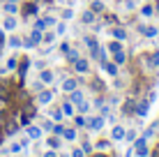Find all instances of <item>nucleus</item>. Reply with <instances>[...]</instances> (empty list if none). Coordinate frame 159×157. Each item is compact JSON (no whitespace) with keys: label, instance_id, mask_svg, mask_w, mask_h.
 Returning <instances> with one entry per match:
<instances>
[{"label":"nucleus","instance_id":"nucleus-1","mask_svg":"<svg viewBox=\"0 0 159 157\" xmlns=\"http://www.w3.org/2000/svg\"><path fill=\"white\" fill-rule=\"evenodd\" d=\"M12 93H14L12 83H9V81H0V99H2V102H7L9 97H12Z\"/></svg>","mask_w":159,"mask_h":157},{"label":"nucleus","instance_id":"nucleus-2","mask_svg":"<svg viewBox=\"0 0 159 157\" xmlns=\"http://www.w3.org/2000/svg\"><path fill=\"white\" fill-rule=\"evenodd\" d=\"M134 150H136V157H145V155H148V145H145L143 139H141V141H136Z\"/></svg>","mask_w":159,"mask_h":157},{"label":"nucleus","instance_id":"nucleus-3","mask_svg":"<svg viewBox=\"0 0 159 157\" xmlns=\"http://www.w3.org/2000/svg\"><path fill=\"white\" fill-rule=\"evenodd\" d=\"M21 65H19V79L23 81L25 79V72H28V67H30V60H19Z\"/></svg>","mask_w":159,"mask_h":157},{"label":"nucleus","instance_id":"nucleus-4","mask_svg":"<svg viewBox=\"0 0 159 157\" xmlns=\"http://www.w3.org/2000/svg\"><path fill=\"white\" fill-rule=\"evenodd\" d=\"M74 67H76V72L85 74V72H88V60H81V58H79V60L74 62Z\"/></svg>","mask_w":159,"mask_h":157},{"label":"nucleus","instance_id":"nucleus-5","mask_svg":"<svg viewBox=\"0 0 159 157\" xmlns=\"http://www.w3.org/2000/svg\"><path fill=\"white\" fill-rule=\"evenodd\" d=\"M5 12L7 14H16L19 12V5H16L14 0H9V2H5Z\"/></svg>","mask_w":159,"mask_h":157},{"label":"nucleus","instance_id":"nucleus-6","mask_svg":"<svg viewBox=\"0 0 159 157\" xmlns=\"http://www.w3.org/2000/svg\"><path fill=\"white\" fill-rule=\"evenodd\" d=\"M14 28H16V19L9 14L7 19H5V30H14Z\"/></svg>","mask_w":159,"mask_h":157},{"label":"nucleus","instance_id":"nucleus-7","mask_svg":"<svg viewBox=\"0 0 159 157\" xmlns=\"http://www.w3.org/2000/svg\"><path fill=\"white\" fill-rule=\"evenodd\" d=\"M28 136H30V139H39V136H42V129L30 125V127H28Z\"/></svg>","mask_w":159,"mask_h":157},{"label":"nucleus","instance_id":"nucleus-8","mask_svg":"<svg viewBox=\"0 0 159 157\" xmlns=\"http://www.w3.org/2000/svg\"><path fill=\"white\" fill-rule=\"evenodd\" d=\"M51 99H53V93H48V90H44V93H39V102H42V104H48Z\"/></svg>","mask_w":159,"mask_h":157},{"label":"nucleus","instance_id":"nucleus-9","mask_svg":"<svg viewBox=\"0 0 159 157\" xmlns=\"http://www.w3.org/2000/svg\"><path fill=\"white\" fill-rule=\"evenodd\" d=\"M30 42H32V46L39 44V42H42V30H35V32H32V35H30Z\"/></svg>","mask_w":159,"mask_h":157},{"label":"nucleus","instance_id":"nucleus-10","mask_svg":"<svg viewBox=\"0 0 159 157\" xmlns=\"http://www.w3.org/2000/svg\"><path fill=\"white\" fill-rule=\"evenodd\" d=\"M62 88L67 90V93H72V90L76 88V79H67V81H65V83H62Z\"/></svg>","mask_w":159,"mask_h":157},{"label":"nucleus","instance_id":"nucleus-11","mask_svg":"<svg viewBox=\"0 0 159 157\" xmlns=\"http://www.w3.org/2000/svg\"><path fill=\"white\" fill-rule=\"evenodd\" d=\"M69 99H72L74 104H81V102H83V93H79V90H72V97H69Z\"/></svg>","mask_w":159,"mask_h":157},{"label":"nucleus","instance_id":"nucleus-12","mask_svg":"<svg viewBox=\"0 0 159 157\" xmlns=\"http://www.w3.org/2000/svg\"><path fill=\"white\" fill-rule=\"evenodd\" d=\"M39 79H42V83H51V81H53V72H48V69H44Z\"/></svg>","mask_w":159,"mask_h":157},{"label":"nucleus","instance_id":"nucleus-13","mask_svg":"<svg viewBox=\"0 0 159 157\" xmlns=\"http://www.w3.org/2000/svg\"><path fill=\"white\" fill-rule=\"evenodd\" d=\"M102 122H104L102 118H92V120L88 122V127H90V129H99V127H102Z\"/></svg>","mask_w":159,"mask_h":157},{"label":"nucleus","instance_id":"nucleus-14","mask_svg":"<svg viewBox=\"0 0 159 157\" xmlns=\"http://www.w3.org/2000/svg\"><path fill=\"white\" fill-rule=\"evenodd\" d=\"M35 14H37V5L35 2L25 5V16H35Z\"/></svg>","mask_w":159,"mask_h":157},{"label":"nucleus","instance_id":"nucleus-15","mask_svg":"<svg viewBox=\"0 0 159 157\" xmlns=\"http://www.w3.org/2000/svg\"><path fill=\"white\" fill-rule=\"evenodd\" d=\"M145 113H148V102H141L139 109H136V116H143L145 118Z\"/></svg>","mask_w":159,"mask_h":157},{"label":"nucleus","instance_id":"nucleus-16","mask_svg":"<svg viewBox=\"0 0 159 157\" xmlns=\"http://www.w3.org/2000/svg\"><path fill=\"white\" fill-rule=\"evenodd\" d=\"M113 139H125V127H113Z\"/></svg>","mask_w":159,"mask_h":157},{"label":"nucleus","instance_id":"nucleus-17","mask_svg":"<svg viewBox=\"0 0 159 157\" xmlns=\"http://www.w3.org/2000/svg\"><path fill=\"white\" fill-rule=\"evenodd\" d=\"M141 32H143L145 37H155V35H157V28H152V25H148V28H141Z\"/></svg>","mask_w":159,"mask_h":157},{"label":"nucleus","instance_id":"nucleus-18","mask_svg":"<svg viewBox=\"0 0 159 157\" xmlns=\"http://www.w3.org/2000/svg\"><path fill=\"white\" fill-rule=\"evenodd\" d=\"M102 67H104V72H108V74H116V65H111L108 60H104V62H102Z\"/></svg>","mask_w":159,"mask_h":157},{"label":"nucleus","instance_id":"nucleus-19","mask_svg":"<svg viewBox=\"0 0 159 157\" xmlns=\"http://www.w3.org/2000/svg\"><path fill=\"white\" fill-rule=\"evenodd\" d=\"M108 48H111L113 53H118V51H122V44H120V39H116V42H111V44H108Z\"/></svg>","mask_w":159,"mask_h":157},{"label":"nucleus","instance_id":"nucleus-20","mask_svg":"<svg viewBox=\"0 0 159 157\" xmlns=\"http://www.w3.org/2000/svg\"><path fill=\"white\" fill-rule=\"evenodd\" d=\"M62 136L72 141V139H76V129H62Z\"/></svg>","mask_w":159,"mask_h":157},{"label":"nucleus","instance_id":"nucleus-21","mask_svg":"<svg viewBox=\"0 0 159 157\" xmlns=\"http://www.w3.org/2000/svg\"><path fill=\"white\" fill-rule=\"evenodd\" d=\"M125 60H127V58H125V53L118 51V53H116V65H125Z\"/></svg>","mask_w":159,"mask_h":157},{"label":"nucleus","instance_id":"nucleus-22","mask_svg":"<svg viewBox=\"0 0 159 157\" xmlns=\"http://www.w3.org/2000/svg\"><path fill=\"white\" fill-rule=\"evenodd\" d=\"M67 58H69V62H76L79 60V53L76 51H67Z\"/></svg>","mask_w":159,"mask_h":157},{"label":"nucleus","instance_id":"nucleus-23","mask_svg":"<svg viewBox=\"0 0 159 157\" xmlns=\"http://www.w3.org/2000/svg\"><path fill=\"white\" fill-rule=\"evenodd\" d=\"M113 35H116V39H125V30L122 28H116V30H113Z\"/></svg>","mask_w":159,"mask_h":157},{"label":"nucleus","instance_id":"nucleus-24","mask_svg":"<svg viewBox=\"0 0 159 157\" xmlns=\"http://www.w3.org/2000/svg\"><path fill=\"white\" fill-rule=\"evenodd\" d=\"M92 12H104V5L97 0V2H92Z\"/></svg>","mask_w":159,"mask_h":157},{"label":"nucleus","instance_id":"nucleus-25","mask_svg":"<svg viewBox=\"0 0 159 157\" xmlns=\"http://www.w3.org/2000/svg\"><path fill=\"white\" fill-rule=\"evenodd\" d=\"M150 65H155V67L159 65V51H157V53H152V56H150Z\"/></svg>","mask_w":159,"mask_h":157},{"label":"nucleus","instance_id":"nucleus-26","mask_svg":"<svg viewBox=\"0 0 159 157\" xmlns=\"http://www.w3.org/2000/svg\"><path fill=\"white\" fill-rule=\"evenodd\" d=\"M9 46H21V39H19V37H9Z\"/></svg>","mask_w":159,"mask_h":157},{"label":"nucleus","instance_id":"nucleus-27","mask_svg":"<svg viewBox=\"0 0 159 157\" xmlns=\"http://www.w3.org/2000/svg\"><path fill=\"white\" fill-rule=\"evenodd\" d=\"M81 19H83V23H90V21L95 19V16H92V12H85L83 16H81Z\"/></svg>","mask_w":159,"mask_h":157},{"label":"nucleus","instance_id":"nucleus-28","mask_svg":"<svg viewBox=\"0 0 159 157\" xmlns=\"http://www.w3.org/2000/svg\"><path fill=\"white\" fill-rule=\"evenodd\" d=\"M125 111H127V113H134V99H129L127 104H125Z\"/></svg>","mask_w":159,"mask_h":157},{"label":"nucleus","instance_id":"nucleus-29","mask_svg":"<svg viewBox=\"0 0 159 157\" xmlns=\"http://www.w3.org/2000/svg\"><path fill=\"white\" fill-rule=\"evenodd\" d=\"M16 65H19V60H16V58H9L7 60V69H14Z\"/></svg>","mask_w":159,"mask_h":157},{"label":"nucleus","instance_id":"nucleus-30","mask_svg":"<svg viewBox=\"0 0 159 157\" xmlns=\"http://www.w3.org/2000/svg\"><path fill=\"white\" fill-rule=\"evenodd\" d=\"M5 132H7V134H14V132H16V122H9V125H7V129H5Z\"/></svg>","mask_w":159,"mask_h":157},{"label":"nucleus","instance_id":"nucleus-31","mask_svg":"<svg viewBox=\"0 0 159 157\" xmlns=\"http://www.w3.org/2000/svg\"><path fill=\"white\" fill-rule=\"evenodd\" d=\"M62 111H65V113H69V116H72V113H74V109H72V104H69V102H67V104L62 106Z\"/></svg>","mask_w":159,"mask_h":157},{"label":"nucleus","instance_id":"nucleus-32","mask_svg":"<svg viewBox=\"0 0 159 157\" xmlns=\"http://www.w3.org/2000/svg\"><path fill=\"white\" fill-rule=\"evenodd\" d=\"M125 139H127V141H134V139H136V132H125Z\"/></svg>","mask_w":159,"mask_h":157},{"label":"nucleus","instance_id":"nucleus-33","mask_svg":"<svg viewBox=\"0 0 159 157\" xmlns=\"http://www.w3.org/2000/svg\"><path fill=\"white\" fill-rule=\"evenodd\" d=\"M48 145H51V148H58L60 141H58V139H48Z\"/></svg>","mask_w":159,"mask_h":157},{"label":"nucleus","instance_id":"nucleus-34","mask_svg":"<svg viewBox=\"0 0 159 157\" xmlns=\"http://www.w3.org/2000/svg\"><path fill=\"white\" fill-rule=\"evenodd\" d=\"M42 39H44V42H48V44H51V42H53V32H48V35H44Z\"/></svg>","mask_w":159,"mask_h":157},{"label":"nucleus","instance_id":"nucleus-35","mask_svg":"<svg viewBox=\"0 0 159 157\" xmlns=\"http://www.w3.org/2000/svg\"><path fill=\"white\" fill-rule=\"evenodd\" d=\"M76 125H79V127H81V125H85V120H83V116H76Z\"/></svg>","mask_w":159,"mask_h":157},{"label":"nucleus","instance_id":"nucleus-36","mask_svg":"<svg viewBox=\"0 0 159 157\" xmlns=\"http://www.w3.org/2000/svg\"><path fill=\"white\" fill-rule=\"evenodd\" d=\"M72 14H74L72 9H65V12H62V16H65V19H72Z\"/></svg>","mask_w":159,"mask_h":157},{"label":"nucleus","instance_id":"nucleus-37","mask_svg":"<svg viewBox=\"0 0 159 157\" xmlns=\"http://www.w3.org/2000/svg\"><path fill=\"white\" fill-rule=\"evenodd\" d=\"M97 148L104 150V148H108V143H106V141H99V143H97Z\"/></svg>","mask_w":159,"mask_h":157},{"label":"nucleus","instance_id":"nucleus-38","mask_svg":"<svg viewBox=\"0 0 159 157\" xmlns=\"http://www.w3.org/2000/svg\"><path fill=\"white\" fill-rule=\"evenodd\" d=\"M72 155H74V157H83V150H74Z\"/></svg>","mask_w":159,"mask_h":157},{"label":"nucleus","instance_id":"nucleus-39","mask_svg":"<svg viewBox=\"0 0 159 157\" xmlns=\"http://www.w3.org/2000/svg\"><path fill=\"white\" fill-rule=\"evenodd\" d=\"M44 157H56V153H51V150H48V153H46V155H44Z\"/></svg>","mask_w":159,"mask_h":157},{"label":"nucleus","instance_id":"nucleus-40","mask_svg":"<svg viewBox=\"0 0 159 157\" xmlns=\"http://www.w3.org/2000/svg\"><path fill=\"white\" fill-rule=\"evenodd\" d=\"M2 42H5V35H2V32H0V46H2Z\"/></svg>","mask_w":159,"mask_h":157},{"label":"nucleus","instance_id":"nucleus-41","mask_svg":"<svg viewBox=\"0 0 159 157\" xmlns=\"http://www.w3.org/2000/svg\"><path fill=\"white\" fill-rule=\"evenodd\" d=\"M0 56H2V46H0Z\"/></svg>","mask_w":159,"mask_h":157},{"label":"nucleus","instance_id":"nucleus-42","mask_svg":"<svg viewBox=\"0 0 159 157\" xmlns=\"http://www.w3.org/2000/svg\"><path fill=\"white\" fill-rule=\"evenodd\" d=\"M157 14H159V5H157Z\"/></svg>","mask_w":159,"mask_h":157}]
</instances>
